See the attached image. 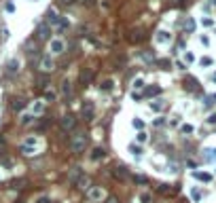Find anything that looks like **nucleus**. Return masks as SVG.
Listing matches in <instances>:
<instances>
[{"label": "nucleus", "instance_id": "nucleus-18", "mask_svg": "<svg viewBox=\"0 0 216 203\" xmlns=\"http://www.w3.org/2000/svg\"><path fill=\"white\" fill-rule=\"evenodd\" d=\"M104 155H106L104 148L97 146V148H93V152H91V159H93V161H100V159H104Z\"/></svg>", "mask_w": 216, "mask_h": 203}, {"label": "nucleus", "instance_id": "nucleus-25", "mask_svg": "<svg viewBox=\"0 0 216 203\" xmlns=\"http://www.w3.org/2000/svg\"><path fill=\"white\" fill-rule=\"evenodd\" d=\"M45 99H47V102H55V91H53V89H47V91H45Z\"/></svg>", "mask_w": 216, "mask_h": 203}, {"label": "nucleus", "instance_id": "nucleus-8", "mask_svg": "<svg viewBox=\"0 0 216 203\" xmlns=\"http://www.w3.org/2000/svg\"><path fill=\"white\" fill-rule=\"evenodd\" d=\"M104 188H100V186H96V188H89V199L91 201H102L104 199Z\"/></svg>", "mask_w": 216, "mask_h": 203}, {"label": "nucleus", "instance_id": "nucleus-5", "mask_svg": "<svg viewBox=\"0 0 216 203\" xmlns=\"http://www.w3.org/2000/svg\"><path fill=\"white\" fill-rule=\"evenodd\" d=\"M155 40H157V45H169L172 42V34H169L168 30H159L155 36Z\"/></svg>", "mask_w": 216, "mask_h": 203}, {"label": "nucleus", "instance_id": "nucleus-11", "mask_svg": "<svg viewBox=\"0 0 216 203\" xmlns=\"http://www.w3.org/2000/svg\"><path fill=\"white\" fill-rule=\"evenodd\" d=\"M89 182H91V180H89V176H81V178L76 180V186H79V188H83V191H89V188H91V186H89Z\"/></svg>", "mask_w": 216, "mask_h": 203}, {"label": "nucleus", "instance_id": "nucleus-33", "mask_svg": "<svg viewBox=\"0 0 216 203\" xmlns=\"http://www.w3.org/2000/svg\"><path fill=\"white\" fill-rule=\"evenodd\" d=\"M180 131H182V133H193V131H195V127H193V125H182V127H180Z\"/></svg>", "mask_w": 216, "mask_h": 203}, {"label": "nucleus", "instance_id": "nucleus-47", "mask_svg": "<svg viewBox=\"0 0 216 203\" xmlns=\"http://www.w3.org/2000/svg\"><path fill=\"white\" fill-rule=\"evenodd\" d=\"M210 2H212V4H216V0H210Z\"/></svg>", "mask_w": 216, "mask_h": 203}, {"label": "nucleus", "instance_id": "nucleus-24", "mask_svg": "<svg viewBox=\"0 0 216 203\" xmlns=\"http://www.w3.org/2000/svg\"><path fill=\"white\" fill-rule=\"evenodd\" d=\"M197 85H199V83H197L195 78H187V81H184V87H189L191 91H193V89H197Z\"/></svg>", "mask_w": 216, "mask_h": 203}, {"label": "nucleus", "instance_id": "nucleus-9", "mask_svg": "<svg viewBox=\"0 0 216 203\" xmlns=\"http://www.w3.org/2000/svg\"><path fill=\"white\" fill-rule=\"evenodd\" d=\"M57 19H60L57 11H55V9H49V13H47V25H49V28H53V25L57 24Z\"/></svg>", "mask_w": 216, "mask_h": 203}, {"label": "nucleus", "instance_id": "nucleus-6", "mask_svg": "<svg viewBox=\"0 0 216 203\" xmlns=\"http://www.w3.org/2000/svg\"><path fill=\"white\" fill-rule=\"evenodd\" d=\"M68 28H70V21H68V17H61V15H60V19H57V24L53 25V30H55L57 34H61V32H66Z\"/></svg>", "mask_w": 216, "mask_h": 203}, {"label": "nucleus", "instance_id": "nucleus-14", "mask_svg": "<svg viewBox=\"0 0 216 203\" xmlns=\"http://www.w3.org/2000/svg\"><path fill=\"white\" fill-rule=\"evenodd\" d=\"M61 93H64L66 97H72V83L68 81V78L61 83Z\"/></svg>", "mask_w": 216, "mask_h": 203}, {"label": "nucleus", "instance_id": "nucleus-30", "mask_svg": "<svg viewBox=\"0 0 216 203\" xmlns=\"http://www.w3.org/2000/svg\"><path fill=\"white\" fill-rule=\"evenodd\" d=\"M146 140H148V133L146 131H138V144H144Z\"/></svg>", "mask_w": 216, "mask_h": 203}, {"label": "nucleus", "instance_id": "nucleus-43", "mask_svg": "<svg viewBox=\"0 0 216 203\" xmlns=\"http://www.w3.org/2000/svg\"><path fill=\"white\" fill-rule=\"evenodd\" d=\"M106 203H119V199H115V197H108Z\"/></svg>", "mask_w": 216, "mask_h": 203}, {"label": "nucleus", "instance_id": "nucleus-34", "mask_svg": "<svg viewBox=\"0 0 216 203\" xmlns=\"http://www.w3.org/2000/svg\"><path fill=\"white\" fill-rule=\"evenodd\" d=\"M205 123H208V125H216V112H212V114H208V119H205Z\"/></svg>", "mask_w": 216, "mask_h": 203}, {"label": "nucleus", "instance_id": "nucleus-39", "mask_svg": "<svg viewBox=\"0 0 216 203\" xmlns=\"http://www.w3.org/2000/svg\"><path fill=\"white\" fill-rule=\"evenodd\" d=\"M199 42H201V45H204V47H208V45H210V38H208V36H199Z\"/></svg>", "mask_w": 216, "mask_h": 203}, {"label": "nucleus", "instance_id": "nucleus-3", "mask_svg": "<svg viewBox=\"0 0 216 203\" xmlns=\"http://www.w3.org/2000/svg\"><path fill=\"white\" fill-rule=\"evenodd\" d=\"M38 68H40V72H53V68H55V61H53V57H51V53L40 57Z\"/></svg>", "mask_w": 216, "mask_h": 203}, {"label": "nucleus", "instance_id": "nucleus-40", "mask_svg": "<svg viewBox=\"0 0 216 203\" xmlns=\"http://www.w3.org/2000/svg\"><path fill=\"white\" fill-rule=\"evenodd\" d=\"M13 108H15V110L24 108V102H21V99H15V102H13Z\"/></svg>", "mask_w": 216, "mask_h": 203}, {"label": "nucleus", "instance_id": "nucleus-38", "mask_svg": "<svg viewBox=\"0 0 216 203\" xmlns=\"http://www.w3.org/2000/svg\"><path fill=\"white\" fill-rule=\"evenodd\" d=\"M140 201L142 203H151V195H148V192H142V195H140Z\"/></svg>", "mask_w": 216, "mask_h": 203}, {"label": "nucleus", "instance_id": "nucleus-23", "mask_svg": "<svg viewBox=\"0 0 216 203\" xmlns=\"http://www.w3.org/2000/svg\"><path fill=\"white\" fill-rule=\"evenodd\" d=\"M159 93H161V87H148V89H146V95H159Z\"/></svg>", "mask_w": 216, "mask_h": 203}, {"label": "nucleus", "instance_id": "nucleus-28", "mask_svg": "<svg viewBox=\"0 0 216 203\" xmlns=\"http://www.w3.org/2000/svg\"><path fill=\"white\" fill-rule=\"evenodd\" d=\"M201 25H204V28H214V19H210V17H204V19H201Z\"/></svg>", "mask_w": 216, "mask_h": 203}, {"label": "nucleus", "instance_id": "nucleus-22", "mask_svg": "<svg viewBox=\"0 0 216 203\" xmlns=\"http://www.w3.org/2000/svg\"><path fill=\"white\" fill-rule=\"evenodd\" d=\"M184 30H187V32H193V30H195V19L187 17V21H184Z\"/></svg>", "mask_w": 216, "mask_h": 203}, {"label": "nucleus", "instance_id": "nucleus-10", "mask_svg": "<svg viewBox=\"0 0 216 203\" xmlns=\"http://www.w3.org/2000/svg\"><path fill=\"white\" fill-rule=\"evenodd\" d=\"M49 32H51V28H49L47 24H40V25H38V32H36V36H38L40 40H45V38H49Z\"/></svg>", "mask_w": 216, "mask_h": 203}, {"label": "nucleus", "instance_id": "nucleus-27", "mask_svg": "<svg viewBox=\"0 0 216 203\" xmlns=\"http://www.w3.org/2000/svg\"><path fill=\"white\" fill-rule=\"evenodd\" d=\"M142 87H144V78L142 76H138V78L133 81V91H136V89H142Z\"/></svg>", "mask_w": 216, "mask_h": 203}, {"label": "nucleus", "instance_id": "nucleus-1", "mask_svg": "<svg viewBox=\"0 0 216 203\" xmlns=\"http://www.w3.org/2000/svg\"><path fill=\"white\" fill-rule=\"evenodd\" d=\"M87 142H89V138H87L85 131H74V135L70 138V150L74 155H81L87 148Z\"/></svg>", "mask_w": 216, "mask_h": 203}, {"label": "nucleus", "instance_id": "nucleus-4", "mask_svg": "<svg viewBox=\"0 0 216 203\" xmlns=\"http://www.w3.org/2000/svg\"><path fill=\"white\" fill-rule=\"evenodd\" d=\"M60 125H61V129H64V131H74V127H76V119H74L72 114H66V117L60 121Z\"/></svg>", "mask_w": 216, "mask_h": 203}, {"label": "nucleus", "instance_id": "nucleus-17", "mask_svg": "<svg viewBox=\"0 0 216 203\" xmlns=\"http://www.w3.org/2000/svg\"><path fill=\"white\" fill-rule=\"evenodd\" d=\"M100 89H102V91H112V89H115V81H112V78H106L104 83L100 85Z\"/></svg>", "mask_w": 216, "mask_h": 203}, {"label": "nucleus", "instance_id": "nucleus-46", "mask_svg": "<svg viewBox=\"0 0 216 203\" xmlns=\"http://www.w3.org/2000/svg\"><path fill=\"white\" fill-rule=\"evenodd\" d=\"M212 81H216V72H214V74H212Z\"/></svg>", "mask_w": 216, "mask_h": 203}, {"label": "nucleus", "instance_id": "nucleus-44", "mask_svg": "<svg viewBox=\"0 0 216 203\" xmlns=\"http://www.w3.org/2000/svg\"><path fill=\"white\" fill-rule=\"evenodd\" d=\"M61 2H66V4H72V2H76V0H61Z\"/></svg>", "mask_w": 216, "mask_h": 203}, {"label": "nucleus", "instance_id": "nucleus-2", "mask_svg": "<svg viewBox=\"0 0 216 203\" xmlns=\"http://www.w3.org/2000/svg\"><path fill=\"white\" fill-rule=\"evenodd\" d=\"M49 51H51L53 55H61V53L66 51V42H64L61 38H51V40H49Z\"/></svg>", "mask_w": 216, "mask_h": 203}, {"label": "nucleus", "instance_id": "nucleus-12", "mask_svg": "<svg viewBox=\"0 0 216 203\" xmlns=\"http://www.w3.org/2000/svg\"><path fill=\"white\" fill-rule=\"evenodd\" d=\"M17 70H19V60H15V57L9 60V64H7V72H9V74H15Z\"/></svg>", "mask_w": 216, "mask_h": 203}, {"label": "nucleus", "instance_id": "nucleus-41", "mask_svg": "<svg viewBox=\"0 0 216 203\" xmlns=\"http://www.w3.org/2000/svg\"><path fill=\"white\" fill-rule=\"evenodd\" d=\"M21 123H24V125H30V123H32V117H30V114H25L24 119H21Z\"/></svg>", "mask_w": 216, "mask_h": 203}, {"label": "nucleus", "instance_id": "nucleus-7", "mask_svg": "<svg viewBox=\"0 0 216 203\" xmlns=\"http://www.w3.org/2000/svg\"><path fill=\"white\" fill-rule=\"evenodd\" d=\"M93 114H96L93 102H85V106H83V117H85V121H93Z\"/></svg>", "mask_w": 216, "mask_h": 203}, {"label": "nucleus", "instance_id": "nucleus-29", "mask_svg": "<svg viewBox=\"0 0 216 203\" xmlns=\"http://www.w3.org/2000/svg\"><path fill=\"white\" fill-rule=\"evenodd\" d=\"M199 64H201V66H205V68H210V66L214 64V60H212V57H201V60H199Z\"/></svg>", "mask_w": 216, "mask_h": 203}, {"label": "nucleus", "instance_id": "nucleus-45", "mask_svg": "<svg viewBox=\"0 0 216 203\" xmlns=\"http://www.w3.org/2000/svg\"><path fill=\"white\" fill-rule=\"evenodd\" d=\"M0 146H4V138H0Z\"/></svg>", "mask_w": 216, "mask_h": 203}, {"label": "nucleus", "instance_id": "nucleus-19", "mask_svg": "<svg viewBox=\"0 0 216 203\" xmlns=\"http://www.w3.org/2000/svg\"><path fill=\"white\" fill-rule=\"evenodd\" d=\"M204 157H205V161H216V148H205Z\"/></svg>", "mask_w": 216, "mask_h": 203}, {"label": "nucleus", "instance_id": "nucleus-31", "mask_svg": "<svg viewBox=\"0 0 216 203\" xmlns=\"http://www.w3.org/2000/svg\"><path fill=\"white\" fill-rule=\"evenodd\" d=\"M133 127H136V129H138V131H144V123L140 119H133V123H132Z\"/></svg>", "mask_w": 216, "mask_h": 203}, {"label": "nucleus", "instance_id": "nucleus-15", "mask_svg": "<svg viewBox=\"0 0 216 203\" xmlns=\"http://www.w3.org/2000/svg\"><path fill=\"white\" fill-rule=\"evenodd\" d=\"M193 178L201 180V182H210V180H212V174H205V171H193Z\"/></svg>", "mask_w": 216, "mask_h": 203}, {"label": "nucleus", "instance_id": "nucleus-42", "mask_svg": "<svg viewBox=\"0 0 216 203\" xmlns=\"http://www.w3.org/2000/svg\"><path fill=\"white\" fill-rule=\"evenodd\" d=\"M7 11H9V13L15 11V4H13V2H9V4H7Z\"/></svg>", "mask_w": 216, "mask_h": 203}, {"label": "nucleus", "instance_id": "nucleus-21", "mask_svg": "<svg viewBox=\"0 0 216 203\" xmlns=\"http://www.w3.org/2000/svg\"><path fill=\"white\" fill-rule=\"evenodd\" d=\"M91 76H93V72H91V70H83V72H81V81H83V83H89V81H91Z\"/></svg>", "mask_w": 216, "mask_h": 203}, {"label": "nucleus", "instance_id": "nucleus-32", "mask_svg": "<svg viewBox=\"0 0 216 203\" xmlns=\"http://www.w3.org/2000/svg\"><path fill=\"white\" fill-rule=\"evenodd\" d=\"M151 108H153V110H157V112H159V110H161V108H163V99H155V104H151Z\"/></svg>", "mask_w": 216, "mask_h": 203}, {"label": "nucleus", "instance_id": "nucleus-36", "mask_svg": "<svg viewBox=\"0 0 216 203\" xmlns=\"http://www.w3.org/2000/svg\"><path fill=\"white\" fill-rule=\"evenodd\" d=\"M184 61H187V64H193V61H195V55L187 51V53H184Z\"/></svg>", "mask_w": 216, "mask_h": 203}, {"label": "nucleus", "instance_id": "nucleus-16", "mask_svg": "<svg viewBox=\"0 0 216 203\" xmlns=\"http://www.w3.org/2000/svg\"><path fill=\"white\" fill-rule=\"evenodd\" d=\"M129 152H132L136 159H140V157H142V146H140V144H129Z\"/></svg>", "mask_w": 216, "mask_h": 203}, {"label": "nucleus", "instance_id": "nucleus-20", "mask_svg": "<svg viewBox=\"0 0 216 203\" xmlns=\"http://www.w3.org/2000/svg\"><path fill=\"white\" fill-rule=\"evenodd\" d=\"M115 176H117V178H121V180H125L129 174H127V169H125V167H117V169H115Z\"/></svg>", "mask_w": 216, "mask_h": 203}, {"label": "nucleus", "instance_id": "nucleus-37", "mask_svg": "<svg viewBox=\"0 0 216 203\" xmlns=\"http://www.w3.org/2000/svg\"><path fill=\"white\" fill-rule=\"evenodd\" d=\"M24 144H28V146H36V144H38V138H25Z\"/></svg>", "mask_w": 216, "mask_h": 203}, {"label": "nucleus", "instance_id": "nucleus-13", "mask_svg": "<svg viewBox=\"0 0 216 203\" xmlns=\"http://www.w3.org/2000/svg\"><path fill=\"white\" fill-rule=\"evenodd\" d=\"M81 176H83V171H81V167H74V169H70V174H68V180L76 184V180L81 178Z\"/></svg>", "mask_w": 216, "mask_h": 203}, {"label": "nucleus", "instance_id": "nucleus-35", "mask_svg": "<svg viewBox=\"0 0 216 203\" xmlns=\"http://www.w3.org/2000/svg\"><path fill=\"white\" fill-rule=\"evenodd\" d=\"M191 197L195 199V201H199V199H201V192H199V188H193V191H191Z\"/></svg>", "mask_w": 216, "mask_h": 203}, {"label": "nucleus", "instance_id": "nucleus-26", "mask_svg": "<svg viewBox=\"0 0 216 203\" xmlns=\"http://www.w3.org/2000/svg\"><path fill=\"white\" fill-rule=\"evenodd\" d=\"M43 110H45V106H43V102H36L34 106H32V112H34V114H40Z\"/></svg>", "mask_w": 216, "mask_h": 203}]
</instances>
